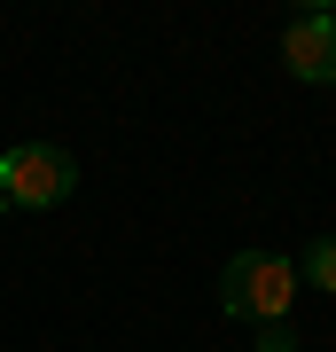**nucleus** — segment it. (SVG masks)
I'll use <instances>...</instances> for the list:
<instances>
[{"mask_svg":"<svg viewBox=\"0 0 336 352\" xmlns=\"http://www.w3.org/2000/svg\"><path fill=\"white\" fill-rule=\"evenodd\" d=\"M0 212H8V196H0Z\"/></svg>","mask_w":336,"mask_h":352,"instance_id":"obj_6","label":"nucleus"},{"mask_svg":"<svg viewBox=\"0 0 336 352\" xmlns=\"http://www.w3.org/2000/svg\"><path fill=\"white\" fill-rule=\"evenodd\" d=\"M282 63L305 78V87H336V16L328 8H298L282 32Z\"/></svg>","mask_w":336,"mask_h":352,"instance_id":"obj_3","label":"nucleus"},{"mask_svg":"<svg viewBox=\"0 0 336 352\" xmlns=\"http://www.w3.org/2000/svg\"><path fill=\"white\" fill-rule=\"evenodd\" d=\"M298 274H305L313 289H328V298H336V235H321V243H305V266H298Z\"/></svg>","mask_w":336,"mask_h":352,"instance_id":"obj_4","label":"nucleus"},{"mask_svg":"<svg viewBox=\"0 0 336 352\" xmlns=\"http://www.w3.org/2000/svg\"><path fill=\"white\" fill-rule=\"evenodd\" d=\"M258 352H298V337L289 329H258Z\"/></svg>","mask_w":336,"mask_h":352,"instance_id":"obj_5","label":"nucleus"},{"mask_svg":"<svg viewBox=\"0 0 336 352\" xmlns=\"http://www.w3.org/2000/svg\"><path fill=\"white\" fill-rule=\"evenodd\" d=\"M289 298H298V266L274 258V251H235L227 274H219V305L250 329H282Z\"/></svg>","mask_w":336,"mask_h":352,"instance_id":"obj_1","label":"nucleus"},{"mask_svg":"<svg viewBox=\"0 0 336 352\" xmlns=\"http://www.w3.org/2000/svg\"><path fill=\"white\" fill-rule=\"evenodd\" d=\"M78 188V157L55 141H24V149H0V196L24 204V212H55Z\"/></svg>","mask_w":336,"mask_h":352,"instance_id":"obj_2","label":"nucleus"}]
</instances>
